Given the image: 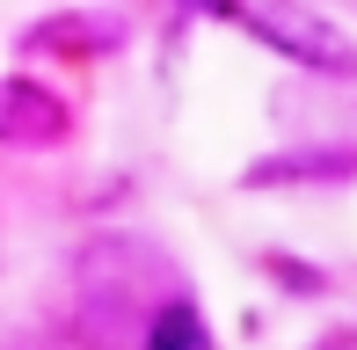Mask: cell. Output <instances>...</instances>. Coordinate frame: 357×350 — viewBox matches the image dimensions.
Wrapping results in <instances>:
<instances>
[{"label":"cell","mask_w":357,"mask_h":350,"mask_svg":"<svg viewBox=\"0 0 357 350\" xmlns=\"http://www.w3.org/2000/svg\"><path fill=\"white\" fill-rule=\"evenodd\" d=\"M146 350H212V328H204L197 299H175L146 321Z\"/></svg>","instance_id":"obj_4"},{"label":"cell","mask_w":357,"mask_h":350,"mask_svg":"<svg viewBox=\"0 0 357 350\" xmlns=\"http://www.w3.org/2000/svg\"><path fill=\"white\" fill-rule=\"evenodd\" d=\"M73 284H80L88 299H102V307H146V321H153L160 307L183 299L168 256L146 248L139 234H95V241L73 256Z\"/></svg>","instance_id":"obj_1"},{"label":"cell","mask_w":357,"mask_h":350,"mask_svg":"<svg viewBox=\"0 0 357 350\" xmlns=\"http://www.w3.org/2000/svg\"><path fill=\"white\" fill-rule=\"evenodd\" d=\"M234 22L248 29V37L278 44L284 59L314 66V73H335V81H350V73H357V44L328 22V15H306V8H255V15H234Z\"/></svg>","instance_id":"obj_2"},{"label":"cell","mask_w":357,"mask_h":350,"mask_svg":"<svg viewBox=\"0 0 357 350\" xmlns=\"http://www.w3.org/2000/svg\"><path fill=\"white\" fill-rule=\"evenodd\" d=\"M66 102H59L52 88L37 81H0V146H52V139H66Z\"/></svg>","instance_id":"obj_3"}]
</instances>
